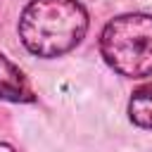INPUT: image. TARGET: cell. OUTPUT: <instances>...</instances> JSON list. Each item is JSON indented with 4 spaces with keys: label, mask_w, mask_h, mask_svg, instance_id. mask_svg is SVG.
Returning a JSON list of instances; mask_svg holds the SVG:
<instances>
[{
    "label": "cell",
    "mask_w": 152,
    "mask_h": 152,
    "mask_svg": "<svg viewBox=\"0 0 152 152\" xmlns=\"http://www.w3.org/2000/svg\"><path fill=\"white\" fill-rule=\"evenodd\" d=\"M88 12L78 0H31L17 24L31 55L52 59L74 50L88 31Z\"/></svg>",
    "instance_id": "1"
},
{
    "label": "cell",
    "mask_w": 152,
    "mask_h": 152,
    "mask_svg": "<svg viewBox=\"0 0 152 152\" xmlns=\"http://www.w3.org/2000/svg\"><path fill=\"white\" fill-rule=\"evenodd\" d=\"M128 119L135 126L152 131V83H145V86H140L131 93Z\"/></svg>",
    "instance_id": "4"
},
{
    "label": "cell",
    "mask_w": 152,
    "mask_h": 152,
    "mask_svg": "<svg viewBox=\"0 0 152 152\" xmlns=\"http://www.w3.org/2000/svg\"><path fill=\"white\" fill-rule=\"evenodd\" d=\"M100 52L121 76H152V14L128 12L109 19L100 33Z\"/></svg>",
    "instance_id": "2"
},
{
    "label": "cell",
    "mask_w": 152,
    "mask_h": 152,
    "mask_svg": "<svg viewBox=\"0 0 152 152\" xmlns=\"http://www.w3.org/2000/svg\"><path fill=\"white\" fill-rule=\"evenodd\" d=\"M0 152H14V147H12L10 142H5V140H0Z\"/></svg>",
    "instance_id": "5"
},
{
    "label": "cell",
    "mask_w": 152,
    "mask_h": 152,
    "mask_svg": "<svg viewBox=\"0 0 152 152\" xmlns=\"http://www.w3.org/2000/svg\"><path fill=\"white\" fill-rule=\"evenodd\" d=\"M0 100L5 102H36V95L24 71L0 52Z\"/></svg>",
    "instance_id": "3"
}]
</instances>
